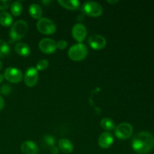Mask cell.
<instances>
[{"label":"cell","mask_w":154,"mask_h":154,"mask_svg":"<svg viewBox=\"0 0 154 154\" xmlns=\"http://www.w3.org/2000/svg\"><path fill=\"white\" fill-rule=\"evenodd\" d=\"M4 78H5L8 82L17 84L22 81L23 74L20 69L16 68L9 67L5 69L4 72Z\"/></svg>","instance_id":"7"},{"label":"cell","mask_w":154,"mask_h":154,"mask_svg":"<svg viewBox=\"0 0 154 154\" xmlns=\"http://www.w3.org/2000/svg\"><path fill=\"white\" fill-rule=\"evenodd\" d=\"M44 141L50 147L55 146V138H54V137L51 136V135H45L44 137Z\"/></svg>","instance_id":"23"},{"label":"cell","mask_w":154,"mask_h":154,"mask_svg":"<svg viewBox=\"0 0 154 154\" xmlns=\"http://www.w3.org/2000/svg\"><path fill=\"white\" fill-rule=\"evenodd\" d=\"M21 152L23 154H38V147L37 144L32 141H26L21 144Z\"/></svg>","instance_id":"13"},{"label":"cell","mask_w":154,"mask_h":154,"mask_svg":"<svg viewBox=\"0 0 154 154\" xmlns=\"http://www.w3.org/2000/svg\"><path fill=\"white\" fill-rule=\"evenodd\" d=\"M102 129L107 131H111L112 129H115V123L113 121L112 119L108 118V117H105L101 120L100 123Z\"/></svg>","instance_id":"19"},{"label":"cell","mask_w":154,"mask_h":154,"mask_svg":"<svg viewBox=\"0 0 154 154\" xmlns=\"http://www.w3.org/2000/svg\"><path fill=\"white\" fill-rule=\"evenodd\" d=\"M36 26L38 32L45 35H52L55 33L57 30V26L54 22L47 17L39 19L36 23Z\"/></svg>","instance_id":"5"},{"label":"cell","mask_w":154,"mask_h":154,"mask_svg":"<svg viewBox=\"0 0 154 154\" xmlns=\"http://www.w3.org/2000/svg\"><path fill=\"white\" fill-rule=\"evenodd\" d=\"M154 146V137L148 132H140L133 137L132 147L136 153L145 154L149 153Z\"/></svg>","instance_id":"1"},{"label":"cell","mask_w":154,"mask_h":154,"mask_svg":"<svg viewBox=\"0 0 154 154\" xmlns=\"http://www.w3.org/2000/svg\"><path fill=\"white\" fill-rule=\"evenodd\" d=\"M11 5V2L9 0H0V11H5Z\"/></svg>","instance_id":"25"},{"label":"cell","mask_w":154,"mask_h":154,"mask_svg":"<svg viewBox=\"0 0 154 154\" xmlns=\"http://www.w3.org/2000/svg\"><path fill=\"white\" fill-rule=\"evenodd\" d=\"M38 48L42 52L51 54L57 50V42L51 38H43L39 42Z\"/></svg>","instance_id":"9"},{"label":"cell","mask_w":154,"mask_h":154,"mask_svg":"<svg viewBox=\"0 0 154 154\" xmlns=\"http://www.w3.org/2000/svg\"><path fill=\"white\" fill-rule=\"evenodd\" d=\"M88 54L87 46L83 43H78L71 47L68 52L69 57L73 61H81L84 60Z\"/></svg>","instance_id":"3"},{"label":"cell","mask_w":154,"mask_h":154,"mask_svg":"<svg viewBox=\"0 0 154 154\" xmlns=\"http://www.w3.org/2000/svg\"><path fill=\"white\" fill-rule=\"evenodd\" d=\"M68 42L66 40H60L57 42V48L60 50H64L67 48Z\"/></svg>","instance_id":"26"},{"label":"cell","mask_w":154,"mask_h":154,"mask_svg":"<svg viewBox=\"0 0 154 154\" xmlns=\"http://www.w3.org/2000/svg\"><path fill=\"white\" fill-rule=\"evenodd\" d=\"M132 132V126L128 123H122L115 127V135L120 139L125 140L130 138Z\"/></svg>","instance_id":"6"},{"label":"cell","mask_w":154,"mask_h":154,"mask_svg":"<svg viewBox=\"0 0 154 154\" xmlns=\"http://www.w3.org/2000/svg\"><path fill=\"white\" fill-rule=\"evenodd\" d=\"M13 23V17L10 13L7 11H2L0 13V24L3 26H10Z\"/></svg>","instance_id":"18"},{"label":"cell","mask_w":154,"mask_h":154,"mask_svg":"<svg viewBox=\"0 0 154 154\" xmlns=\"http://www.w3.org/2000/svg\"><path fill=\"white\" fill-rule=\"evenodd\" d=\"M29 13L34 19H41L42 16V8L38 4H32L29 8Z\"/></svg>","instance_id":"17"},{"label":"cell","mask_w":154,"mask_h":154,"mask_svg":"<svg viewBox=\"0 0 154 154\" xmlns=\"http://www.w3.org/2000/svg\"><path fill=\"white\" fill-rule=\"evenodd\" d=\"M49 66V62L47 60H41L36 64V68L38 72V71H44L46 69H48V67Z\"/></svg>","instance_id":"22"},{"label":"cell","mask_w":154,"mask_h":154,"mask_svg":"<svg viewBox=\"0 0 154 154\" xmlns=\"http://www.w3.org/2000/svg\"><path fill=\"white\" fill-rule=\"evenodd\" d=\"M23 5L20 2H14L11 5V12L15 17H18L22 14Z\"/></svg>","instance_id":"20"},{"label":"cell","mask_w":154,"mask_h":154,"mask_svg":"<svg viewBox=\"0 0 154 154\" xmlns=\"http://www.w3.org/2000/svg\"><path fill=\"white\" fill-rule=\"evenodd\" d=\"M59 148L63 153H71L74 150L73 144L67 138H61L59 141Z\"/></svg>","instance_id":"14"},{"label":"cell","mask_w":154,"mask_h":154,"mask_svg":"<svg viewBox=\"0 0 154 154\" xmlns=\"http://www.w3.org/2000/svg\"><path fill=\"white\" fill-rule=\"evenodd\" d=\"M107 2H108V3H110V4H116V3L117 2H118V1H117V0H116V1H109V0H108V1H107Z\"/></svg>","instance_id":"29"},{"label":"cell","mask_w":154,"mask_h":154,"mask_svg":"<svg viewBox=\"0 0 154 154\" xmlns=\"http://www.w3.org/2000/svg\"><path fill=\"white\" fill-rule=\"evenodd\" d=\"M28 29V24L25 20H23L16 21L14 23L12 24L10 32H9V36H10L11 43L22 39L26 35Z\"/></svg>","instance_id":"2"},{"label":"cell","mask_w":154,"mask_h":154,"mask_svg":"<svg viewBox=\"0 0 154 154\" xmlns=\"http://www.w3.org/2000/svg\"><path fill=\"white\" fill-rule=\"evenodd\" d=\"M3 80H4V75H2V74H0V84L2 82Z\"/></svg>","instance_id":"30"},{"label":"cell","mask_w":154,"mask_h":154,"mask_svg":"<svg viewBox=\"0 0 154 154\" xmlns=\"http://www.w3.org/2000/svg\"><path fill=\"white\" fill-rule=\"evenodd\" d=\"M14 50L17 54L21 57H28L31 53V50L29 45L23 42H18L14 47Z\"/></svg>","instance_id":"15"},{"label":"cell","mask_w":154,"mask_h":154,"mask_svg":"<svg viewBox=\"0 0 154 154\" xmlns=\"http://www.w3.org/2000/svg\"><path fill=\"white\" fill-rule=\"evenodd\" d=\"M50 150H51V153L52 154H58L59 152H60L59 148L56 146H53V147H50Z\"/></svg>","instance_id":"27"},{"label":"cell","mask_w":154,"mask_h":154,"mask_svg":"<svg viewBox=\"0 0 154 154\" xmlns=\"http://www.w3.org/2000/svg\"><path fill=\"white\" fill-rule=\"evenodd\" d=\"M4 106H5V100L4 99L0 96V111H2V110L3 109Z\"/></svg>","instance_id":"28"},{"label":"cell","mask_w":154,"mask_h":154,"mask_svg":"<svg viewBox=\"0 0 154 154\" xmlns=\"http://www.w3.org/2000/svg\"><path fill=\"white\" fill-rule=\"evenodd\" d=\"M11 92V87L9 84H5L4 85H2L0 88V93L4 96H7L9 95Z\"/></svg>","instance_id":"24"},{"label":"cell","mask_w":154,"mask_h":154,"mask_svg":"<svg viewBox=\"0 0 154 154\" xmlns=\"http://www.w3.org/2000/svg\"><path fill=\"white\" fill-rule=\"evenodd\" d=\"M90 48L94 50H102L106 46V39L101 35H92L88 38Z\"/></svg>","instance_id":"10"},{"label":"cell","mask_w":154,"mask_h":154,"mask_svg":"<svg viewBox=\"0 0 154 154\" xmlns=\"http://www.w3.org/2000/svg\"><path fill=\"white\" fill-rule=\"evenodd\" d=\"M38 81V72L34 67H30L26 71L24 82L27 87H34Z\"/></svg>","instance_id":"8"},{"label":"cell","mask_w":154,"mask_h":154,"mask_svg":"<svg viewBox=\"0 0 154 154\" xmlns=\"http://www.w3.org/2000/svg\"><path fill=\"white\" fill-rule=\"evenodd\" d=\"M2 61L0 60V71L2 70Z\"/></svg>","instance_id":"31"},{"label":"cell","mask_w":154,"mask_h":154,"mask_svg":"<svg viewBox=\"0 0 154 154\" xmlns=\"http://www.w3.org/2000/svg\"><path fill=\"white\" fill-rule=\"evenodd\" d=\"M72 34L74 38L77 42H78L79 43H81L86 38V37H87V29H86L85 26L83 25L82 23H77L72 28Z\"/></svg>","instance_id":"11"},{"label":"cell","mask_w":154,"mask_h":154,"mask_svg":"<svg viewBox=\"0 0 154 154\" xmlns=\"http://www.w3.org/2000/svg\"><path fill=\"white\" fill-rule=\"evenodd\" d=\"M11 53V48L8 44L4 40L0 39V58L8 56Z\"/></svg>","instance_id":"21"},{"label":"cell","mask_w":154,"mask_h":154,"mask_svg":"<svg viewBox=\"0 0 154 154\" xmlns=\"http://www.w3.org/2000/svg\"><path fill=\"white\" fill-rule=\"evenodd\" d=\"M58 3L68 10H76L80 6V2L78 0H58Z\"/></svg>","instance_id":"16"},{"label":"cell","mask_w":154,"mask_h":154,"mask_svg":"<svg viewBox=\"0 0 154 154\" xmlns=\"http://www.w3.org/2000/svg\"><path fill=\"white\" fill-rule=\"evenodd\" d=\"M98 143H99V147H102V148H108L114 143V137L110 132H103L99 135Z\"/></svg>","instance_id":"12"},{"label":"cell","mask_w":154,"mask_h":154,"mask_svg":"<svg viewBox=\"0 0 154 154\" xmlns=\"http://www.w3.org/2000/svg\"><path fill=\"white\" fill-rule=\"evenodd\" d=\"M81 10L84 14L90 17H99L103 13V8H102V5L99 3L93 1L84 2L83 4Z\"/></svg>","instance_id":"4"}]
</instances>
